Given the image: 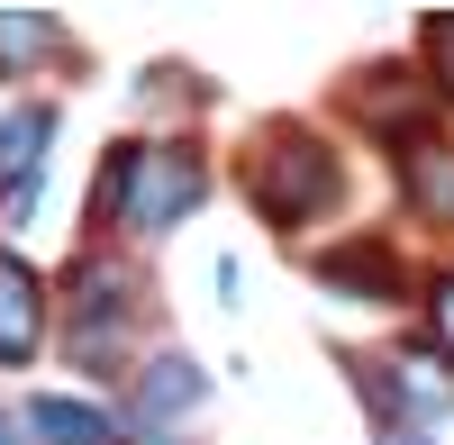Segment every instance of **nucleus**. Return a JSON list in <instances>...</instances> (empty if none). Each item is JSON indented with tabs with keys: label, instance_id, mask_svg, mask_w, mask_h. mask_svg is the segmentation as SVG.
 Here are the masks:
<instances>
[{
	"label": "nucleus",
	"instance_id": "obj_10",
	"mask_svg": "<svg viewBox=\"0 0 454 445\" xmlns=\"http://www.w3.org/2000/svg\"><path fill=\"white\" fill-rule=\"evenodd\" d=\"M427 337H436V363L454 373V273L427 282Z\"/></svg>",
	"mask_w": 454,
	"mask_h": 445
},
{
	"label": "nucleus",
	"instance_id": "obj_13",
	"mask_svg": "<svg viewBox=\"0 0 454 445\" xmlns=\"http://www.w3.org/2000/svg\"><path fill=\"white\" fill-rule=\"evenodd\" d=\"M382 445H436V436H419V427H400V418H391V427H382Z\"/></svg>",
	"mask_w": 454,
	"mask_h": 445
},
{
	"label": "nucleus",
	"instance_id": "obj_6",
	"mask_svg": "<svg viewBox=\"0 0 454 445\" xmlns=\"http://www.w3.org/2000/svg\"><path fill=\"white\" fill-rule=\"evenodd\" d=\"M200 400H209V373H200L192 355H155V363L137 373V418H145V427H173V418H192Z\"/></svg>",
	"mask_w": 454,
	"mask_h": 445
},
{
	"label": "nucleus",
	"instance_id": "obj_1",
	"mask_svg": "<svg viewBox=\"0 0 454 445\" xmlns=\"http://www.w3.org/2000/svg\"><path fill=\"white\" fill-rule=\"evenodd\" d=\"M209 191V173L192 145H164V137H128V145H109V164H100V218H119L128 237H164L182 228V218L200 209Z\"/></svg>",
	"mask_w": 454,
	"mask_h": 445
},
{
	"label": "nucleus",
	"instance_id": "obj_9",
	"mask_svg": "<svg viewBox=\"0 0 454 445\" xmlns=\"http://www.w3.org/2000/svg\"><path fill=\"white\" fill-rule=\"evenodd\" d=\"M27 445H119V436H109V418L91 400H36L27 410Z\"/></svg>",
	"mask_w": 454,
	"mask_h": 445
},
{
	"label": "nucleus",
	"instance_id": "obj_11",
	"mask_svg": "<svg viewBox=\"0 0 454 445\" xmlns=\"http://www.w3.org/2000/svg\"><path fill=\"white\" fill-rule=\"evenodd\" d=\"M46 46H55V27H46V19H0V55H10V64L46 55Z\"/></svg>",
	"mask_w": 454,
	"mask_h": 445
},
{
	"label": "nucleus",
	"instance_id": "obj_2",
	"mask_svg": "<svg viewBox=\"0 0 454 445\" xmlns=\"http://www.w3.org/2000/svg\"><path fill=\"white\" fill-rule=\"evenodd\" d=\"M246 200L273 218L282 237L309 228V218H327V200H336V155H327L309 128H273L246 155Z\"/></svg>",
	"mask_w": 454,
	"mask_h": 445
},
{
	"label": "nucleus",
	"instance_id": "obj_14",
	"mask_svg": "<svg viewBox=\"0 0 454 445\" xmlns=\"http://www.w3.org/2000/svg\"><path fill=\"white\" fill-rule=\"evenodd\" d=\"M0 445H19V418H10V410H0Z\"/></svg>",
	"mask_w": 454,
	"mask_h": 445
},
{
	"label": "nucleus",
	"instance_id": "obj_8",
	"mask_svg": "<svg viewBox=\"0 0 454 445\" xmlns=\"http://www.w3.org/2000/svg\"><path fill=\"white\" fill-rule=\"evenodd\" d=\"M382 382L409 400L419 418H445L454 410V373L436 363V346H409V355H382Z\"/></svg>",
	"mask_w": 454,
	"mask_h": 445
},
{
	"label": "nucleus",
	"instance_id": "obj_7",
	"mask_svg": "<svg viewBox=\"0 0 454 445\" xmlns=\"http://www.w3.org/2000/svg\"><path fill=\"white\" fill-rule=\"evenodd\" d=\"M318 282L327 291H355V301H400V264H391V246H372V237L327 246L318 254Z\"/></svg>",
	"mask_w": 454,
	"mask_h": 445
},
{
	"label": "nucleus",
	"instance_id": "obj_12",
	"mask_svg": "<svg viewBox=\"0 0 454 445\" xmlns=\"http://www.w3.org/2000/svg\"><path fill=\"white\" fill-rule=\"evenodd\" d=\"M427 55H436V73H445V91H454V19H427Z\"/></svg>",
	"mask_w": 454,
	"mask_h": 445
},
{
	"label": "nucleus",
	"instance_id": "obj_4",
	"mask_svg": "<svg viewBox=\"0 0 454 445\" xmlns=\"http://www.w3.org/2000/svg\"><path fill=\"white\" fill-rule=\"evenodd\" d=\"M36 337H46V282H36V264H19V254L0 246V363L27 373Z\"/></svg>",
	"mask_w": 454,
	"mask_h": 445
},
{
	"label": "nucleus",
	"instance_id": "obj_5",
	"mask_svg": "<svg viewBox=\"0 0 454 445\" xmlns=\"http://www.w3.org/2000/svg\"><path fill=\"white\" fill-rule=\"evenodd\" d=\"M46 137H55V109H19L10 128H0V209H27L36 173H46Z\"/></svg>",
	"mask_w": 454,
	"mask_h": 445
},
{
	"label": "nucleus",
	"instance_id": "obj_3",
	"mask_svg": "<svg viewBox=\"0 0 454 445\" xmlns=\"http://www.w3.org/2000/svg\"><path fill=\"white\" fill-rule=\"evenodd\" d=\"M128 318H137V282L82 264V301H73V363H82L91 382H109V373L128 363Z\"/></svg>",
	"mask_w": 454,
	"mask_h": 445
},
{
	"label": "nucleus",
	"instance_id": "obj_15",
	"mask_svg": "<svg viewBox=\"0 0 454 445\" xmlns=\"http://www.w3.org/2000/svg\"><path fill=\"white\" fill-rule=\"evenodd\" d=\"M128 445H173V436H128Z\"/></svg>",
	"mask_w": 454,
	"mask_h": 445
}]
</instances>
